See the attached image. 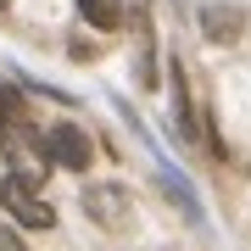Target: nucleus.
Returning <instances> with one entry per match:
<instances>
[{"label":"nucleus","instance_id":"nucleus-1","mask_svg":"<svg viewBox=\"0 0 251 251\" xmlns=\"http://www.w3.org/2000/svg\"><path fill=\"white\" fill-rule=\"evenodd\" d=\"M84 212H90L100 229H128L134 224V201H128L123 184H90L84 190Z\"/></svg>","mask_w":251,"mask_h":251},{"label":"nucleus","instance_id":"nucleus-2","mask_svg":"<svg viewBox=\"0 0 251 251\" xmlns=\"http://www.w3.org/2000/svg\"><path fill=\"white\" fill-rule=\"evenodd\" d=\"M0 206H6L11 218H17L23 229H56V206L39 201V190H28L17 179H6V190H0Z\"/></svg>","mask_w":251,"mask_h":251},{"label":"nucleus","instance_id":"nucleus-3","mask_svg":"<svg viewBox=\"0 0 251 251\" xmlns=\"http://www.w3.org/2000/svg\"><path fill=\"white\" fill-rule=\"evenodd\" d=\"M90 156H95V145L84 140V128H73V123H56L50 134H45V162H56V168H73V173H84V168H90Z\"/></svg>","mask_w":251,"mask_h":251},{"label":"nucleus","instance_id":"nucleus-4","mask_svg":"<svg viewBox=\"0 0 251 251\" xmlns=\"http://www.w3.org/2000/svg\"><path fill=\"white\" fill-rule=\"evenodd\" d=\"M201 28L218 39V45H234L240 28H246V11H240V6H218V0H212V6H201Z\"/></svg>","mask_w":251,"mask_h":251},{"label":"nucleus","instance_id":"nucleus-5","mask_svg":"<svg viewBox=\"0 0 251 251\" xmlns=\"http://www.w3.org/2000/svg\"><path fill=\"white\" fill-rule=\"evenodd\" d=\"M78 17L90 28H100V34H112L123 23V0H78Z\"/></svg>","mask_w":251,"mask_h":251},{"label":"nucleus","instance_id":"nucleus-6","mask_svg":"<svg viewBox=\"0 0 251 251\" xmlns=\"http://www.w3.org/2000/svg\"><path fill=\"white\" fill-rule=\"evenodd\" d=\"M17 117H23V106H17V95H11V90H0V140H6V128L17 123Z\"/></svg>","mask_w":251,"mask_h":251},{"label":"nucleus","instance_id":"nucleus-7","mask_svg":"<svg viewBox=\"0 0 251 251\" xmlns=\"http://www.w3.org/2000/svg\"><path fill=\"white\" fill-rule=\"evenodd\" d=\"M0 251H28V246H23V234H11V229H0Z\"/></svg>","mask_w":251,"mask_h":251},{"label":"nucleus","instance_id":"nucleus-8","mask_svg":"<svg viewBox=\"0 0 251 251\" xmlns=\"http://www.w3.org/2000/svg\"><path fill=\"white\" fill-rule=\"evenodd\" d=\"M0 190H6V173H0Z\"/></svg>","mask_w":251,"mask_h":251},{"label":"nucleus","instance_id":"nucleus-9","mask_svg":"<svg viewBox=\"0 0 251 251\" xmlns=\"http://www.w3.org/2000/svg\"><path fill=\"white\" fill-rule=\"evenodd\" d=\"M0 6H6V0H0Z\"/></svg>","mask_w":251,"mask_h":251}]
</instances>
